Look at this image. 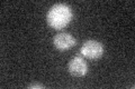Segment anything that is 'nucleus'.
Wrapping results in <instances>:
<instances>
[{
  "mask_svg": "<svg viewBox=\"0 0 135 89\" xmlns=\"http://www.w3.org/2000/svg\"><path fill=\"white\" fill-rule=\"evenodd\" d=\"M72 19V11L64 3H56L47 12V23L54 29H63Z\"/></svg>",
  "mask_w": 135,
  "mask_h": 89,
  "instance_id": "nucleus-1",
  "label": "nucleus"
},
{
  "mask_svg": "<svg viewBox=\"0 0 135 89\" xmlns=\"http://www.w3.org/2000/svg\"><path fill=\"white\" fill-rule=\"evenodd\" d=\"M80 51H81L83 57H86L88 59H98L104 54V46L99 41L87 40L82 45Z\"/></svg>",
  "mask_w": 135,
  "mask_h": 89,
  "instance_id": "nucleus-2",
  "label": "nucleus"
},
{
  "mask_svg": "<svg viewBox=\"0 0 135 89\" xmlns=\"http://www.w3.org/2000/svg\"><path fill=\"white\" fill-rule=\"evenodd\" d=\"M68 69H69V73L72 76H74V77H82V76L87 74L88 66L86 61L83 60V58L74 57L70 60Z\"/></svg>",
  "mask_w": 135,
  "mask_h": 89,
  "instance_id": "nucleus-4",
  "label": "nucleus"
},
{
  "mask_svg": "<svg viewBox=\"0 0 135 89\" xmlns=\"http://www.w3.org/2000/svg\"><path fill=\"white\" fill-rule=\"evenodd\" d=\"M53 44L54 47L56 49L64 51L70 48H72L75 45V39L68 32H62V33H57L53 39Z\"/></svg>",
  "mask_w": 135,
  "mask_h": 89,
  "instance_id": "nucleus-3",
  "label": "nucleus"
},
{
  "mask_svg": "<svg viewBox=\"0 0 135 89\" xmlns=\"http://www.w3.org/2000/svg\"><path fill=\"white\" fill-rule=\"evenodd\" d=\"M28 88H32V89H34V88H45V86L44 85H41V84H32V85L28 86Z\"/></svg>",
  "mask_w": 135,
  "mask_h": 89,
  "instance_id": "nucleus-5",
  "label": "nucleus"
}]
</instances>
